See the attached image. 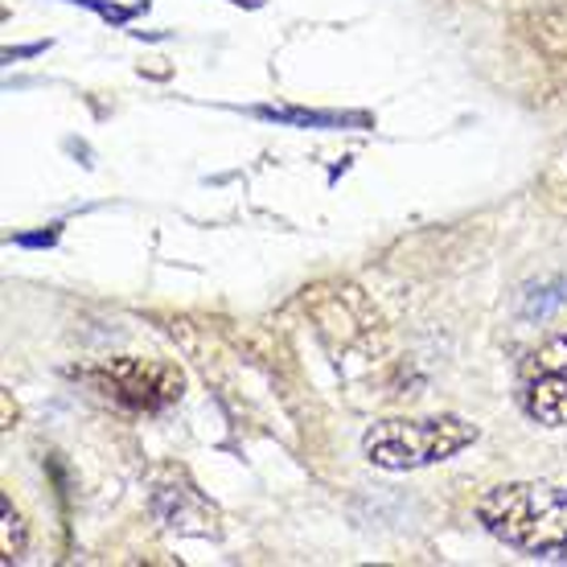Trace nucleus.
I'll return each mask as SVG.
<instances>
[{"instance_id":"nucleus-1","label":"nucleus","mask_w":567,"mask_h":567,"mask_svg":"<svg viewBox=\"0 0 567 567\" xmlns=\"http://www.w3.org/2000/svg\"><path fill=\"white\" fill-rule=\"evenodd\" d=\"M477 523L511 551L543 564H567V489L547 482L494 485L477 497Z\"/></svg>"},{"instance_id":"nucleus-2","label":"nucleus","mask_w":567,"mask_h":567,"mask_svg":"<svg viewBox=\"0 0 567 567\" xmlns=\"http://www.w3.org/2000/svg\"><path fill=\"white\" fill-rule=\"evenodd\" d=\"M482 440V427L465 415H395L379 420L362 432V456L386 473H412V468L453 461Z\"/></svg>"},{"instance_id":"nucleus-3","label":"nucleus","mask_w":567,"mask_h":567,"mask_svg":"<svg viewBox=\"0 0 567 567\" xmlns=\"http://www.w3.org/2000/svg\"><path fill=\"white\" fill-rule=\"evenodd\" d=\"M86 379L128 412H165L169 403L182 399L185 386L177 367L144 362V358H112L103 367L86 370Z\"/></svg>"},{"instance_id":"nucleus-4","label":"nucleus","mask_w":567,"mask_h":567,"mask_svg":"<svg viewBox=\"0 0 567 567\" xmlns=\"http://www.w3.org/2000/svg\"><path fill=\"white\" fill-rule=\"evenodd\" d=\"M518 403L539 427H567V329L539 341L518 367Z\"/></svg>"},{"instance_id":"nucleus-5","label":"nucleus","mask_w":567,"mask_h":567,"mask_svg":"<svg viewBox=\"0 0 567 567\" xmlns=\"http://www.w3.org/2000/svg\"><path fill=\"white\" fill-rule=\"evenodd\" d=\"M153 511L169 530H182V535H218L214 506L198 494V485L185 482L182 468H165V473L156 477Z\"/></svg>"},{"instance_id":"nucleus-6","label":"nucleus","mask_w":567,"mask_h":567,"mask_svg":"<svg viewBox=\"0 0 567 567\" xmlns=\"http://www.w3.org/2000/svg\"><path fill=\"white\" fill-rule=\"evenodd\" d=\"M25 555V518L9 497H0V559L17 564Z\"/></svg>"},{"instance_id":"nucleus-7","label":"nucleus","mask_w":567,"mask_h":567,"mask_svg":"<svg viewBox=\"0 0 567 567\" xmlns=\"http://www.w3.org/2000/svg\"><path fill=\"white\" fill-rule=\"evenodd\" d=\"M17 420V408H9V391H4V427H13Z\"/></svg>"},{"instance_id":"nucleus-8","label":"nucleus","mask_w":567,"mask_h":567,"mask_svg":"<svg viewBox=\"0 0 567 567\" xmlns=\"http://www.w3.org/2000/svg\"><path fill=\"white\" fill-rule=\"evenodd\" d=\"M235 4H251V9H259V4H264V0H235Z\"/></svg>"}]
</instances>
